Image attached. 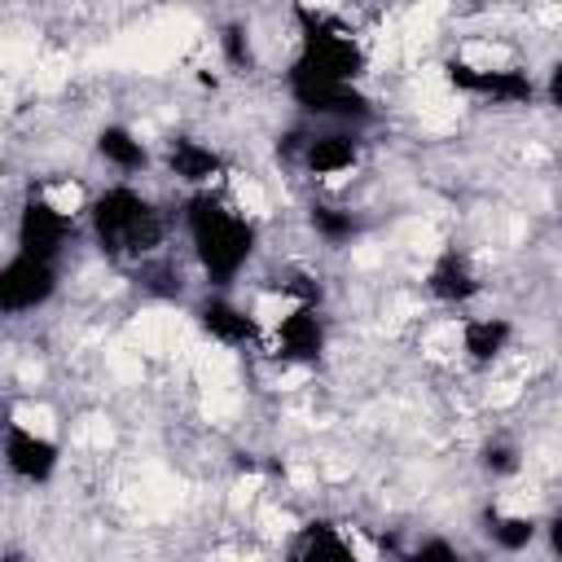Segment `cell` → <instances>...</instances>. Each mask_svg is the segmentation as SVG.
<instances>
[{
	"label": "cell",
	"mask_w": 562,
	"mask_h": 562,
	"mask_svg": "<svg viewBox=\"0 0 562 562\" xmlns=\"http://www.w3.org/2000/svg\"><path fill=\"white\" fill-rule=\"evenodd\" d=\"M448 83L465 97L492 101V105H536L540 101V83L518 70V66H470V61H452L448 66Z\"/></svg>",
	"instance_id": "6"
},
{
	"label": "cell",
	"mask_w": 562,
	"mask_h": 562,
	"mask_svg": "<svg viewBox=\"0 0 562 562\" xmlns=\"http://www.w3.org/2000/svg\"><path fill=\"white\" fill-rule=\"evenodd\" d=\"M329 347V325L321 303H294L268 334V351L281 364H316Z\"/></svg>",
	"instance_id": "8"
},
{
	"label": "cell",
	"mask_w": 562,
	"mask_h": 562,
	"mask_svg": "<svg viewBox=\"0 0 562 562\" xmlns=\"http://www.w3.org/2000/svg\"><path fill=\"white\" fill-rule=\"evenodd\" d=\"M70 233H75V224L57 202H48L44 193H26L22 198L18 220H13V241H18L22 255L57 263L66 255V246H70Z\"/></svg>",
	"instance_id": "5"
},
{
	"label": "cell",
	"mask_w": 562,
	"mask_h": 562,
	"mask_svg": "<svg viewBox=\"0 0 562 562\" xmlns=\"http://www.w3.org/2000/svg\"><path fill=\"white\" fill-rule=\"evenodd\" d=\"M220 48H224V61L237 66V70H250L255 61V48H250V31L241 22H228L224 35H220Z\"/></svg>",
	"instance_id": "19"
},
{
	"label": "cell",
	"mask_w": 562,
	"mask_h": 562,
	"mask_svg": "<svg viewBox=\"0 0 562 562\" xmlns=\"http://www.w3.org/2000/svg\"><path fill=\"white\" fill-rule=\"evenodd\" d=\"M162 167L171 180H180L189 193L193 189H215L224 176V154L198 136H171L162 145Z\"/></svg>",
	"instance_id": "11"
},
{
	"label": "cell",
	"mask_w": 562,
	"mask_h": 562,
	"mask_svg": "<svg viewBox=\"0 0 562 562\" xmlns=\"http://www.w3.org/2000/svg\"><path fill=\"white\" fill-rule=\"evenodd\" d=\"M180 224H184L193 263H198V272L206 277L211 290H228L250 268V259L259 250L255 220L237 202H228L220 189H193L184 198Z\"/></svg>",
	"instance_id": "1"
},
{
	"label": "cell",
	"mask_w": 562,
	"mask_h": 562,
	"mask_svg": "<svg viewBox=\"0 0 562 562\" xmlns=\"http://www.w3.org/2000/svg\"><path fill=\"white\" fill-rule=\"evenodd\" d=\"M307 224H312V233H316L321 241H329V246H342V241L360 237V228H364V220H360L351 206H334V202H312Z\"/></svg>",
	"instance_id": "17"
},
{
	"label": "cell",
	"mask_w": 562,
	"mask_h": 562,
	"mask_svg": "<svg viewBox=\"0 0 562 562\" xmlns=\"http://www.w3.org/2000/svg\"><path fill=\"white\" fill-rule=\"evenodd\" d=\"M97 158H101L110 171H119V176H140V171L154 167L149 145H145L127 123H105V127L97 132Z\"/></svg>",
	"instance_id": "14"
},
{
	"label": "cell",
	"mask_w": 562,
	"mask_h": 562,
	"mask_svg": "<svg viewBox=\"0 0 562 562\" xmlns=\"http://www.w3.org/2000/svg\"><path fill=\"white\" fill-rule=\"evenodd\" d=\"M483 536L501 549V553H522V549H531L536 544V536H540V522L536 518H527V514H505V509H492L487 518H483Z\"/></svg>",
	"instance_id": "16"
},
{
	"label": "cell",
	"mask_w": 562,
	"mask_h": 562,
	"mask_svg": "<svg viewBox=\"0 0 562 562\" xmlns=\"http://www.w3.org/2000/svg\"><path fill=\"white\" fill-rule=\"evenodd\" d=\"M290 558H299V562H321V558H351V540L334 527V522H307V527H299V536H294V544H290Z\"/></svg>",
	"instance_id": "15"
},
{
	"label": "cell",
	"mask_w": 562,
	"mask_h": 562,
	"mask_svg": "<svg viewBox=\"0 0 562 562\" xmlns=\"http://www.w3.org/2000/svg\"><path fill=\"white\" fill-rule=\"evenodd\" d=\"M0 461H4V470H9L18 483L40 487V483H48V479L57 474V465H61V443H57L53 435H44V430L22 426V422H4V426H0Z\"/></svg>",
	"instance_id": "7"
},
{
	"label": "cell",
	"mask_w": 562,
	"mask_h": 562,
	"mask_svg": "<svg viewBox=\"0 0 562 562\" xmlns=\"http://www.w3.org/2000/svg\"><path fill=\"white\" fill-rule=\"evenodd\" d=\"M360 75H364V48L351 35V26L329 13L299 9V53L285 70V92L321 88V83H360Z\"/></svg>",
	"instance_id": "3"
},
{
	"label": "cell",
	"mask_w": 562,
	"mask_h": 562,
	"mask_svg": "<svg viewBox=\"0 0 562 562\" xmlns=\"http://www.w3.org/2000/svg\"><path fill=\"white\" fill-rule=\"evenodd\" d=\"M57 285H61L57 263L13 250L0 263V316H31V312L48 307Z\"/></svg>",
	"instance_id": "4"
},
{
	"label": "cell",
	"mask_w": 562,
	"mask_h": 562,
	"mask_svg": "<svg viewBox=\"0 0 562 562\" xmlns=\"http://www.w3.org/2000/svg\"><path fill=\"white\" fill-rule=\"evenodd\" d=\"M193 321H198V329H202L211 342L233 347V351L255 347V342L263 338V325H259V321H255L237 299H228L224 290L202 294V299L193 303Z\"/></svg>",
	"instance_id": "10"
},
{
	"label": "cell",
	"mask_w": 562,
	"mask_h": 562,
	"mask_svg": "<svg viewBox=\"0 0 562 562\" xmlns=\"http://www.w3.org/2000/svg\"><path fill=\"white\" fill-rule=\"evenodd\" d=\"M92 246L114 263H145L167 246V215L149 193L119 180L88 202Z\"/></svg>",
	"instance_id": "2"
},
{
	"label": "cell",
	"mask_w": 562,
	"mask_h": 562,
	"mask_svg": "<svg viewBox=\"0 0 562 562\" xmlns=\"http://www.w3.org/2000/svg\"><path fill=\"white\" fill-rule=\"evenodd\" d=\"M408 558H417V562H426V558H457V544H448V540H422V544H413Z\"/></svg>",
	"instance_id": "20"
},
{
	"label": "cell",
	"mask_w": 562,
	"mask_h": 562,
	"mask_svg": "<svg viewBox=\"0 0 562 562\" xmlns=\"http://www.w3.org/2000/svg\"><path fill=\"white\" fill-rule=\"evenodd\" d=\"M483 281L474 272V263L461 255V250H443L430 268H426V294L435 303H448V307H461L470 299H479Z\"/></svg>",
	"instance_id": "12"
},
{
	"label": "cell",
	"mask_w": 562,
	"mask_h": 562,
	"mask_svg": "<svg viewBox=\"0 0 562 562\" xmlns=\"http://www.w3.org/2000/svg\"><path fill=\"white\" fill-rule=\"evenodd\" d=\"M364 154V140H360V127H342V123H321L312 127L307 136H299V149H294V162L307 171V176H347Z\"/></svg>",
	"instance_id": "9"
},
{
	"label": "cell",
	"mask_w": 562,
	"mask_h": 562,
	"mask_svg": "<svg viewBox=\"0 0 562 562\" xmlns=\"http://www.w3.org/2000/svg\"><path fill=\"white\" fill-rule=\"evenodd\" d=\"M479 465H483V474H492V479H509V474L522 470V448H518L514 439H487V443L479 448Z\"/></svg>",
	"instance_id": "18"
},
{
	"label": "cell",
	"mask_w": 562,
	"mask_h": 562,
	"mask_svg": "<svg viewBox=\"0 0 562 562\" xmlns=\"http://www.w3.org/2000/svg\"><path fill=\"white\" fill-rule=\"evenodd\" d=\"M514 342V321L509 316H465L461 321V356L474 369L496 364Z\"/></svg>",
	"instance_id": "13"
}]
</instances>
